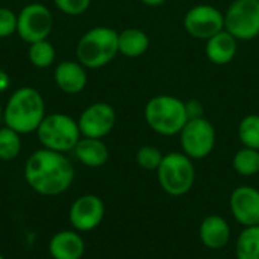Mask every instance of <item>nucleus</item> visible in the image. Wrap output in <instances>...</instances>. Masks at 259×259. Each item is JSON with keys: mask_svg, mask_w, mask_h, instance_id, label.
Listing matches in <instances>:
<instances>
[{"mask_svg": "<svg viewBox=\"0 0 259 259\" xmlns=\"http://www.w3.org/2000/svg\"><path fill=\"white\" fill-rule=\"evenodd\" d=\"M24 179L39 196L55 197L65 193L74 181V167L65 153L39 149L24 164Z\"/></svg>", "mask_w": 259, "mask_h": 259, "instance_id": "obj_1", "label": "nucleus"}, {"mask_svg": "<svg viewBox=\"0 0 259 259\" xmlns=\"http://www.w3.org/2000/svg\"><path fill=\"white\" fill-rule=\"evenodd\" d=\"M46 115L44 99L41 93L32 87L15 90L3 106V124L20 135L36 132Z\"/></svg>", "mask_w": 259, "mask_h": 259, "instance_id": "obj_2", "label": "nucleus"}, {"mask_svg": "<svg viewBox=\"0 0 259 259\" xmlns=\"http://www.w3.org/2000/svg\"><path fill=\"white\" fill-rule=\"evenodd\" d=\"M118 55V32L108 26H96L87 30L77 41L76 58L90 70H97Z\"/></svg>", "mask_w": 259, "mask_h": 259, "instance_id": "obj_3", "label": "nucleus"}, {"mask_svg": "<svg viewBox=\"0 0 259 259\" xmlns=\"http://www.w3.org/2000/svg\"><path fill=\"white\" fill-rule=\"evenodd\" d=\"M144 120L158 135H179L188 121L185 102L170 94L153 96L144 106Z\"/></svg>", "mask_w": 259, "mask_h": 259, "instance_id": "obj_4", "label": "nucleus"}, {"mask_svg": "<svg viewBox=\"0 0 259 259\" xmlns=\"http://www.w3.org/2000/svg\"><path fill=\"white\" fill-rule=\"evenodd\" d=\"M36 137L44 149L67 153L74 150L82 134L77 120L62 112H53L44 117L36 129Z\"/></svg>", "mask_w": 259, "mask_h": 259, "instance_id": "obj_5", "label": "nucleus"}, {"mask_svg": "<svg viewBox=\"0 0 259 259\" xmlns=\"http://www.w3.org/2000/svg\"><path fill=\"white\" fill-rule=\"evenodd\" d=\"M156 178L161 190L173 197L185 196L194 185L196 168L193 159L182 152H170L164 155Z\"/></svg>", "mask_w": 259, "mask_h": 259, "instance_id": "obj_6", "label": "nucleus"}, {"mask_svg": "<svg viewBox=\"0 0 259 259\" xmlns=\"http://www.w3.org/2000/svg\"><path fill=\"white\" fill-rule=\"evenodd\" d=\"M215 127L205 117L188 120L179 132V144L182 153L191 159H203L209 156L215 147Z\"/></svg>", "mask_w": 259, "mask_h": 259, "instance_id": "obj_7", "label": "nucleus"}, {"mask_svg": "<svg viewBox=\"0 0 259 259\" xmlns=\"http://www.w3.org/2000/svg\"><path fill=\"white\" fill-rule=\"evenodd\" d=\"M225 29L238 41L259 36V0H232L225 12Z\"/></svg>", "mask_w": 259, "mask_h": 259, "instance_id": "obj_8", "label": "nucleus"}, {"mask_svg": "<svg viewBox=\"0 0 259 259\" xmlns=\"http://www.w3.org/2000/svg\"><path fill=\"white\" fill-rule=\"evenodd\" d=\"M53 29V15L42 3H29L17 14V35L27 44L47 39Z\"/></svg>", "mask_w": 259, "mask_h": 259, "instance_id": "obj_9", "label": "nucleus"}, {"mask_svg": "<svg viewBox=\"0 0 259 259\" xmlns=\"http://www.w3.org/2000/svg\"><path fill=\"white\" fill-rule=\"evenodd\" d=\"M184 29L194 39L206 41L225 29V12L212 5H196L184 15Z\"/></svg>", "mask_w": 259, "mask_h": 259, "instance_id": "obj_10", "label": "nucleus"}, {"mask_svg": "<svg viewBox=\"0 0 259 259\" xmlns=\"http://www.w3.org/2000/svg\"><path fill=\"white\" fill-rule=\"evenodd\" d=\"M117 123V112L114 106L106 102H96L87 106L77 118L82 137L103 140L112 132Z\"/></svg>", "mask_w": 259, "mask_h": 259, "instance_id": "obj_11", "label": "nucleus"}, {"mask_svg": "<svg viewBox=\"0 0 259 259\" xmlns=\"http://www.w3.org/2000/svg\"><path fill=\"white\" fill-rule=\"evenodd\" d=\"M105 219V203L96 194H85L77 197L68 212L70 225L77 232H90L100 226Z\"/></svg>", "mask_w": 259, "mask_h": 259, "instance_id": "obj_12", "label": "nucleus"}, {"mask_svg": "<svg viewBox=\"0 0 259 259\" xmlns=\"http://www.w3.org/2000/svg\"><path fill=\"white\" fill-rule=\"evenodd\" d=\"M232 217L243 226H259V190L250 185L237 187L229 197Z\"/></svg>", "mask_w": 259, "mask_h": 259, "instance_id": "obj_13", "label": "nucleus"}, {"mask_svg": "<svg viewBox=\"0 0 259 259\" xmlns=\"http://www.w3.org/2000/svg\"><path fill=\"white\" fill-rule=\"evenodd\" d=\"M55 85L65 94H79L88 83L87 68L79 61L65 59L55 67Z\"/></svg>", "mask_w": 259, "mask_h": 259, "instance_id": "obj_14", "label": "nucleus"}, {"mask_svg": "<svg viewBox=\"0 0 259 259\" xmlns=\"http://www.w3.org/2000/svg\"><path fill=\"white\" fill-rule=\"evenodd\" d=\"M238 52V39L226 29L205 41V55L214 65H228L234 61Z\"/></svg>", "mask_w": 259, "mask_h": 259, "instance_id": "obj_15", "label": "nucleus"}, {"mask_svg": "<svg viewBox=\"0 0 259 259\" xmlns=\"http://www.w3.org/2000/svg\"><path fill=\"white\" fill-rule=\"evenodd\" d=\"M199 237L205 247L220 250L226 247L231 240V226L220 215H208L200 223Z\"/></svg>", "mask_w": 259, "mask_h": 259, "instance_id": "obj_16", "label": "nucleus"}, {"mask_svg": "<svg viewBox=\"0 0 259 259\" xmlns=\"http://www.w3.org/2000/svg\"><path fill=\"white\" fill-rule=\"evenodd\" d=\"M49 253L53 259H82L85 241L76 231H61L50 238Z\"/></svg>", "mask_w": 259, "mask_h": 259, "instance_id": "obj_17", "label": "nucleus"}, {"mask_svg": "<svg viewBox=\"0 0 259 259\" xmlns=\"http://www.w3.org/2000/svg\"><path fill=\"white\" fill-rule=\"evenodd\" d=\"M73 152H74L76 159L90 168L103 167L109 159L108 146L103 143V140H99V138L82 137Z\"/></svg>", "mask_w": 259, "mask_h": 259, "instance_id": "obj_18", "label": "nucleus"}, {"mask_svg": "<svg viewBox=\"0 0 259 259\" xmlns=\"http://www.w3.org/2000/svg\"><path fill=\"white\" fill-rule=\"evenodd\" d=\"M150 47L149 35L138 27H127L118 32V53L126 58H140Z\"/></svg>", "mask_w": 259, "mask_h": 259, "instance_id": "obj_19", "label": "nucleus"}, {"mask_svg": "<svg viewBox=\"0 0 259 259\" xmlns=\"http://www.w3.org/2000/svg\"><path fill=\"white\" fill-rule=\"evenodd\" d=\"M237 259H259V226L244 228L235 244Z\"/></svg>", "mask_w": 259, "mask_h": 259, "instance_id": "obj_20", "label": "nucleus"}, {"mask_svg": "<svg viewBox=\"0 0 259 259\" xmlns=\"http://www.w3.org/2000/svg\"><path fill=\"white\" fill-rule=\"evenodd\" d=\"M234 170L244 178L255 176L259 173V150L250 147H241L232 158Z\"/></svg>", "mask_w": 259, "mask_h": 259, "instance_id": "obj_21", "label": "nucleus"}, {"mask_svg": "<svg viewBox=\"0 0 259 259\" xmlns=\"http://www.w3.org/2000/svg\"><path fill=\"white\" fill-rule=\"evenodd\" d=\"M27 58L30 64L36 68H47L53 65L56 59V50L55 46L49 39H41L36 42L29 44Z\"/></svg>", "mask_w": 259, "mask_h": 259, "instance_id": "obj_22", "label": "nucleus"}, {"mask_svg": "<svg viewBox=\"0 0 259 259\" xmlns=\"http://www.w3.org/2000/svg\"><path fill=\"white\" fill-rule=\"evenodd\" d=\"M238 138L244 147L259 150V114H247L238 124Z\"/></svg>", "mask_w": 259, "mask_h": 259, "instance_id": "obj_23", "label": "nucleus"}, {"mask_svg": "<svg viewBox=\"0 0 259 259\" xmlns=\"http://www.w3.org/2000/svg\"><path fill=\"white\" fill-rule=\"evenodd\" d=\"M21 152V135L14 129L3 126L0 127V159L12 161Z\"/></svg>", "mask_w": 259, "mask_h": 259, "instance_id": "obj_24", "label": "nucleus"}, {"mask_svg": "<svg viewBox=\"0 0 259 259\" xmlns=\"http://www.w3.org/2000/svg\"><path fill=\"white\" fill-rule=\"evenodd\" d=\"M162 158H164L162 152L155 146H143L137 150V155H135L137 164L141 168L149 170V171H156Z\"/></svg>", "mask_w": 259, "mask_h": 259, "instance_id": "obj_25", "label": "nucleus"}, {"mask_svg": "<svg viewBox=\"0 0 259 259\" xmlns=\"http://www.w3.org/2000/svg\"><path fill=\"white\" fill-rule=\"evenodd\" d=\"M53 3L62 14L70 17H79L91 6V0H53Z\"/></svg>", "mask_w": 259, "mask_h": 259, "instance_id": "obj_26", "label": "nucleus"}, {"mask_svg": "<svg viewBox=\"0 0 259 259\" xmlns=\"http://www.w3.org/2000/svg\"><path fill=\"white\" fill-rule=\"evenodd\" d=\"M17 33V14L9 9L0 6V38H8Z\"/></svg>", "mask_w": 259, "mask_h": 259, "instance_id": "obj_27", "label": "nucleus"}, {"mask_svg": "<svg viewBox=\"0 0 259 259\" xmlns=\"http://www.w3.org/2000/svg\"><path fill=\"white\" fill-rule=\"evenodd\" d=\"M185 109H187L188 120H193V118H202V117H205L203 103H202V102H199L197 99L187 100V102H185Z\"/></svg>", "mask_w": 259, "mask_h": 259, "instance_id": "obj_28", "label": "nucleus"}, {"mask_svg": "<svg viewBox=\"0 0 259 259\" xmlns=\"http://www.w3.org/2000/svg\"><path fill=\"white\" fill-rule=\"evenodd\" d=\"M9 87H11V77L5 70L0 68V94L5 93Z\"/></svg>", "mask_w": 259, "mask_h": 259, "instance_id": "obj_29", "label": "nucleus"}, {"mask_svg": "<svg viewBox=\"0 0 259 259\" xmlns=\"http://www.w3.org/2000/svg\"><path fill=\"white\" fill-rule=\"evenodd\" d=\"M143 5H146V6H150V8H156V6H161V5H164L167 0H140Z\"/></svg>", "mask_w": 259, "mask_h": 259, "instance_id": "obj_30", "label": "nucleus"}, {"mask_svg": "<svg viewBox=\"0 0 259 259\" xmlns=\"http://www.w3.org/2000/svg\"><path fill=\"white\" fill-rule=\"evenodd\" d=\"M3 123V106H2V103H0V124Z\"/></svg>", "mask_w": 259, "mask_h": 259, "instance_id": "obj_31", "label": "nucleus"}, {"mask_svg": "<svg viewBox=\"0 0 259 259\" xmlns=\"http://www.w3.org/2000/svg\"><path fill=\"white\" fill-rule=\"evenodd\" d=\"M0 259H5V256H3V255H0Z\"/></svg>", "mask_w": 259, "mask_h": 259, "instance_id": "obj_32", "label": "nucleus"}]
</instances>
